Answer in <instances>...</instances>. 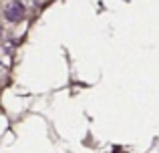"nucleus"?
I'll list each match as a JSON object with an SVG mask.
<instances>
[{
	"label": "nucleus",
	"mask_w": 159,
	"mask_h": 153,
	"mask_svg": "<svg viewBox=\"0 0 159 153\" xmlns=\"http://www.w3.org/2000/svg\"><path fill=\"white\" fill-rule=\"evenodd\" d=\"M24 4L18 2V0H14V2H10L6 6V10H4V16H6V20H10V22H18V20L24 18Z\"/></svg>",
	"instance_id": "nucleus-1"
},
{
	"label": "nucleus",
	"mask_w": 159,
	"mask_h": 153,
	"mask_svg": "<svg viewBox=\"0 0 159 153\" xmlns=\"http://www.w3.org/2000/svg\"><path fill=\"white\" fill-rule=\"evenodd\" d=\"M0 34H2V28H0Z\"/></svg>",
	"instance_id": "nucleus-2"
}]
</instances>
